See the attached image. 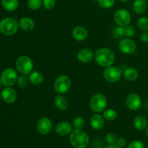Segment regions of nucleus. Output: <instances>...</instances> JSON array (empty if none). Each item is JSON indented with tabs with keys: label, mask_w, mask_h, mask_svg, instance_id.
Wrapping results in <instances>:
<instances>
[{
	"label": "nucleus",
	"mask_w": 148,
	"mask_h": 148,
	"mask_svg": "<svg viewBox=\"0 0 148 148\" xmlns=\"http://www.w3.org/2000/svg\"><path fill=\"white\" fill-rule=\"evenodd\" d=\"M95 60L101 67H108L114 63L116 59L115 53L111 49L103 47L98 49L95 53Z\"/></svg>",
	"instance_id": "obj_1"
},
{
	"label": "nucleus",
	"mask_w": 148,
	"mask_h": 148,
	"mask_svg": "<svg viewBox=\"0 0 148 148\" xmlns=\"http://www.w3.org/2000/svg\"><path fill=\"white\" fill-rule=\"evenodd\" d=\"M69 143L75 148H86L90 143L88 134L82 130L75 129L69 134Z\"/></svg>",
	"instance_id": "obj_2"
},
{
	"label": "nucleus",
	"mask_w": 148,
	"mask_h": 148,
	"mask_svg": "<svg viewBox=\"0 0 148 148\" xmlns=\"http://www.w3.org/2000/svg\"><path fill=\"white\" fill-rule=\"evenodd\" d=\"M15 66L17 70L21 75H28L33 71L34 64L29 56L23 55L17 59L15 62Z\"/></svg>",
	"instance_id": "obj_3"
},
{
	"label": "nucleus",
	"mask_w": 148,
	"mask_h": 148,
	"mask_svg": "<svg viewBox=\"0 0 148 148\" xmlns=\"http://www.w3.org/2000/svg\"><path fill=\"white\" fill-rule=\"evenodd\" d=\"M89 104L90 108L92 111L100 114L106 109L108 100L103 94L97 93L90 98Z\"/></svg>",
	"instance_id": "obj_4"
},
{
	"label": "nucleus",
	"mask_w": 148,
	"mask_h": 148,
	"mask_svg": "<svg viewBox=\"0 0 148 148\" xmlns=\"http://www.w3.org/2000/svg\"><path fill=\"white\" fill-rule=\"evenodd\" d=\"M18 28V23L13 18L7 17L0 21V32L5 36H13L17 33Z\"/></svg>",
	"instance_id": "obj_5"
},
{
	"label": "nucleus",
	"mask_w": 148,
	"mask_h": 148,
	"mask_svg": "<svg viewBox=\"0 0 148 148\" xmlns=\"http://www.w3.org/2000/svg\"><path fill=\"white\" fill-rule=\"evenodd\" d=\"M72 86L70 77L66 75H59L56 78L53 83V88L56 92L59 94H64L69 92Z\"/></svg>",
	"instance_id": "obj_6"
},
{
	"label": "nucleus",
	"mask_w": 148,
	"mask_h": 148,
	"mask_svg": "<svg viewBox=\"0 0 148 148\" xmlns=\"http://www.w3.org/2000/svg\"><path fill=\"white\" fill-rule=\"evenodd\" d=\"M114 20L117 25L125 27L131 23L132 16L128 10L121 8L115 12L114 14Z\"/></svg>",
	"instance_id": "obj_7"
},
{
	"label": "nucleus",
	"mask_w": 148,
	"mask_h": 148,
	"mask_svg": "<svg viewBox=\"0 0 148 148\" xmlns=\"http://www.w3.org/2000/svg\"><path fill=\"white\" fill-rule=\"evenodd\" d=\"M103 77L107 82L114 83L116 82L121 79L122 72L121 69L116 66H110L108 67H106L103 71Z\"/></svg>",
	"instance_id": "obj_8"
},
{
	"label": "nucleus",
	"mask_w": 148,
	"mask_h": 148,
	"mask_svg": "<svg viewBox=\"0 0 148 148\" xmlns=\"http://www.w3.org/2000/svg\"><path fill=\"white\" fill-rule=\"evenodd\" d=\"M1 82L7 87H11L17 82L18 76L17 72L12 68H7L3 71L1 75Z\"/></svg>",
	"instance_id": "obj_9"
},
{
	"label": "nucleus",
	"mask_w": 148,
	"mask_h": 148,
	"mask_svg": "<svg viewBox=\"0 0 148 148\" xmlns=\"http://www.w3.org/2000/svg\"><path fill=\"white\" fill-rule=\"evenodd\" d=\"M119 49L125 54H132L137 49V44L132 39L130 38H122L119 42Z\"/></svg>",
	"instance_id": "obj_10"
},
{
	"label": "nucleus",
	"mask_w": 148,
	"mask_h": 148,
	"mask_svg": "<svg viewBox=\"0 0 148 148\" xmlns=\"http://www.w3.org/2000/svg\"><path fill=\"white\" fill-rule=\"evenodd\" d=\"M51 120L48 117H42L38 121L36 124V130L37 132L41 135H46L49 134L52 130Z\"/></svg>",
	"instance_id": "obj_11"
},
{
	"label": "nucleus",
	"mask_w": 148,
	"mask_h": 148,
	"mask_svg": "<svg viewBox=\"0 0 148 148\" xmlns=\"http://www.w3.org/2000/svg\"><path fill=\"white\" fill-rule=\"evenodd\" d=\"M142 105V100L140 95L135 92H132L126 98V106L130 111H137Z\"/></svg>",
	"instance_id": "obj_12"
},
{
	"label": "nucleus",
	"mask_w": 148,
	"mask_h": 148,
	"mask_svg": "<svg viewBox=\"0 0 148 148\" xmlns=\"http://www.w3.org/2000/svg\"><path fill=\"white\" fill-rule=\"evenodd\" d=\"M1 98L2 100L8 104H12L16 101L17 98V93L15 90L11 87H7L4 88L1 92Z\"/></svg>",
	"instance_id": "obj_13"
},
{
	"label": "nucleus",
	"mask_w": 148,
	"mask_h": 148,
	"mask_svg": "<svg viewBox=\"0 0 148 148\" xmlns=\"http://www.w3.org/2000/svg\"><path fill=\"white\" fill-rule=\"evenodd\" d=\"M55 132L58 135L65 137L71 134L72 132V125L68 121H61L55 127Z\"/></svg>",
	"instance_id": "obj_14"
},
{
	"label": "nucleus",
	"mask_w": 148,
	"mask_h": 148,
	"mask_svg": "<svg viewBox=\"0 0 148 148\" xmlns=\"http://www.w3.org/2000/svg\"><path fill=\"white\" fill-rule=\"evenodd\" d=\"M94 57H95V55H94L92 51L90 49H81L77 54V58L78 61L83 64L89 63L92 60Z\"/></svg>",
	"instance_id": "obj_15"
},
{
	"label": "nucleus",
	"mask_w": 148,
	"mask_h": 148,
	"mask_svg": "<svg viewBox=\"0 0 148 148\" xmlns=\"http://www.w3.org/2000/svg\"><path fill=\"white\" fill-rule=\"evenodd\" d=\"M105 119L103 116L95 113L90 118V126L95 130H101L105 126Z\"/></svg>",
	"instance_id": "obj_16"
},
{
	"label": "nucleus",
	"mask_w": 148,
	"mask_h": 148,
	"mask_svg": "<svg viewBox=\"0 0 148 148\" xmlns=\"http://www.w3.org/2000/svg\"><path fill=\"white\" fill-rule=\"evenodd\" d=\"M72 36L75 40L77 41H83L88 36V32L83 26H77L72 30Z\"/></svg>",
	"instance_id": "obj_17"
},
{
	"label": "nucleus",
	"mask_w": 148,
	"mask_h": 148,
	"mask_svg": "<svg viewBox=\"0 0 148 148\" xmlns=\"http://www.w3.org/2000/svg\"><path fill=\"white\" fill-rule=\"evenodd\" d=\"M19 27L23 30L25 31H30V30H33L36 25L35 21L30 17H24L20 20L18 23Z\"/></svg>",
	"instance_id": "obj_18"
},
{
	"label": "nucleus",
	"mask_w": 148,
	"mask_h": 148,
	"mask_svg": "<svg viewBox=\"0 0 148 148\" xmlns=\"http://www.w3.org/2000/svg\"><path fill=\"white\" fill-rule=\"evenodd\" d=\"M54 105L59 111H66L69 107V101L63 95L59 94L55 96Z\"/></svg>",
	"instance_id": "obj_19"
},
{
	"label": "nucleus",
	"mask_w": 148,
	"mask_h": 148,
	"mask_svg": "<svg viewBox=\"0 0 148 148\" xmlns=\"http://www.w3.org/2000/svg\"><path fill=\"white\" fill-rule=\"evenodd\" d=\"M133 124L136 130H137L138 131H143V130H146V128L147 127L148 121L145 116L143 115H138L134 118Z\"/></svg>",
	"instance_id": "obj_20"
},
{
	"label": "nucleus",
	"mask_w": 148,
	"mask_h": 148,
	"mask_svg": "<svg viewBox=\"0 0 148 148\" xmlns=\"http://www.w3.org/2000/svg\"><path fill=\"white\" fill-rule=\"evenodd\" d=\"M147 3L146 0H134L132 4L133 11L137 14H142L147 10Z\"/></svg>",
	"instance_id": "obj_21"
},
{
	"label": "nucleus",
	"mask_w": 148,
	"mask_h": 148,
	"mask_svg": "<svg viewBox=\"0 0 148 148\" xmlns=\"http://www.w3.org/2000/svg\"><path fill=\"white\" fill-rule=\"evenodd\" d=\"M29 82L34 85H40L44 82V76L38 71H33L29 75Z\"/></svg>",
	"instance_id": "obj_22"
},
{
	"label": "nucleus",
	"mask_w": 148,
	"mask_h": 148,
	"mask_svg": "<svg viewBox=\"0 0 148 148\" xmlns=\"http://www.w3.org/2000/svg\"><path fill=\"white\" fill-rule=\"evenodd\" d=\"M123 77L129 82H134L139 77V72L136 69L132 67L127 68L123 72Z\"/></svg>",
	"instance_id": "obj_23"
},
{
	"label": "nucleus",
	"mask_w": 148,
	"mask_h": 148,
	"mask_svg": "<svg viewBox=\"0 0 148 148\" xmlns=\"http://www.w3.org/2000/svg\"><path fill=\"white\" fill-rule=\"evenodd\" d=\"M1 4L5 10L8 12H14L19 5L18 0H1Z\"/></svg>",
	"instance_id": "obj_24"
},
{
	"label": "nucleus",
	"mask_w": 148,
	"mask_h": 148,
	"mask_svg": "<svg viewBox=\"0 0 148 148\" xmlns=\"http://www.w3.org/2000/svg\"><path fill=\"white\" fill-rule=\"evenodd\" d=\"M103 117L106 120L108 121H113L116 119L117 113L115 110L112 108H108L103 111Z\"/></svg>",
	"instance_id": "obj_25"
},
{
	"label": "nucleus",
	"mask_w": 148,
	"mask_h": 148,
	"mask_svg": "<svg viewBox=\"0 0 148 148\" xmlns=\"http://www.w3.org/2000/svg\"><path fill=\"white\" fill-rule=\"evenodd\" d=\"M112 35L114 38L121 39L125 36L124 33V27L121 26L116 25L112 30Z\"/></svg>",
	"instance_id": "obj_26"
},
{
	"label": "nucleus",
	"mask_w": 148,
	"mask_h": 148,
	"mask_svg": "<svg viewBox=\"0 0 148 148\" xmlns=\"http://www.w3.org/2000/svg\"><path fill=\"white\" fill-rule=\"evenodd\" d=\"M27 7L32 10H37L43 5V0H27Z\"/></svg>",
	"instance_id": "obj_27"
},
{
	"label": "nucleus",
	"mask_w": 148,
	"mask_h": 148,
	"mask_svg": "<svg viewBox=\"0 0 148 148\" xmlns=\"http://www.w3.org/2000/svg\"><path fill=\"white\" fill-rule=\"evenodd\" d=\"M85 125V121L84 118H82V116L76 117L72 121V126L75 129H77V130H82V128H84Z\"/></svg>",
	"instance_id": "obj_28"
},
{
	"label": "nucleus",
	"mask_w": 148,
	"mask_h": 148,
	"mask_svg": "<svg viewBox=\"0 0 148 148\" xmlns=\"http://www.w3.org/2000/svg\"><path fill=\"white\" fill-rule=\"evenodd\" d=\"M137 26L143 31L148 30V18L147 17H141L137 20Z\"/></svg>",
	"instance_id": "obj_29"
},
{
	"label": "nucleus",
	"mask_w": 148,
	"mask_h": 148,
	"mask_svg": "<svg viewBox=\"0 0 148 148\" xmlns=\"http://www.w3.org/2000/svg\"><path fill=\"white\" fill-rule=\"evenodd\" d=\"M116 0H98V3L101 7L103 9H110L115 4Z\"/></svg>",
	"instance_id": "obj_30"
},
{
	"label": "nucleus",
	"mask_w": 148,
	"mask_h": 148,
	"mask_svg": "<svg viewBox=\"0 0 148 148\" xmlns=\"http://www.w3.org/2000/svg\"><path fill=\"white\" fill-rule=\"evenodd\" d=\"M29 78L27 77V75H22L20 77H18V79H17V83L18 85V86L21 88H24L25 87H27V84H28Z\"/></svg>",
	"instance_id": "obj_31"
},
{
	"label": "nucleus",
	"mask_w": 148,
	"mask_h": 148,
	"mask_svg": "<svg viewBox=\"0 0 148 148\" xmlns=\"http://www.w3.org/2000/svg\"><path fill=\"white\" fill-rule=\"evenodd\" d=\"M124 27V33H125V36H127L128 38L133 37V36L135 35L136 33V30L135 27L133 25H128L125 26Z\"/></svg>",
	"instance_id": "obj_32"
},
{
	"label": "nucleus",
	"mask_w": 148,
	"mask_h": 148,
	"mask_svg": "<svg viewBox=\"0 0 148 148\" xmlns=\"http://www.w3.org/2000/svg\"><path fill=\"white\" fill-rule=\"evenodd\" d=\"M105 140L106 142L108 145H114L116 143L118 138H117V136L114 133L111 132L106 134Z\"/></svg>",
	"instance_id": "obj_33"
},
{
	"label": "nucleus",
	"mask_w": 148,
	"mask_h": 148,
	"mask_svg": "<svg viewBox=\"0 0 148 148\" xmlns=\"http://www.w3.org/2000/svg\"><path fill=\"white\" fill-rule=\"evenodd\" d=\"M56 5V0H43V6L46 10H51Z\"/></svg>",
	"instance_id": "obj_34"
},
{
	"label": "nucleus",
	"mask_w": 148,
	"mask_h": 148,
	"mask_svg": "<svg viewBox=\"0 0 148 148\" xmlns=\"http://www.w3.org/2000/svg\"><path fill=\"white\" fill-rule=\"evenodd\" d=\"M127 148H145V145L140 140H134L128 145Z\"/></svg>",
	"instance_id": "obj_35"
},
{
	"label": "nucleus",
	"mask_w": 148,
	"mask_h": 148,
	"mask_svg": "<svg viewBox=\"0 0 148 148\" xmlns=\"http://www.w3.org/2000/svg\"><path fill=\"white\" fill-rule=\"evenodd\" d=\"M116 144V145L119 146V147L123 148L127 145V140H126V139L123 138V137H120V138H119L118 140H117Z\"/></svg>",
	"instance_id": "obj_36"
},
{
	"label": "nucleus",
	"mask_w": 148,
	"mask_h": 148,
	"mask_svg": "<svg viewBox=\"0 0 148 148\" xmlns=\"http://www.w3.org/2000/svg\"><path fill=\"white\" fill-rule=\"evenodd\" d=\"M140 40L143 43H147L148 42V32L143 31L140 35Z\"/></svg>",
	"instance_id": "obj_37"
},
{
	"label": "nucleus",
	"mask_w": 148,
	"mask_h": 148,
	"mask_svg": "<svg viewBox=\"0 0 148 148\" xmlns=\"http://www.w3.org/2000/svg\"><path fill=\"white\" fill-rule=\"evenodd\" d=\"M105 148H121V147L117 146L116 144H114V145H107Z\"/></svg>",
	"instance_id": "obj_38"
},
{
	"label": "nucleus",
	"mask_w": 148,
	"mask_h": 148,
	"mask_svg": "<svg viewBox=\"0 0 148 148\" xmlns=\"http://www.w3.org/2000/svg\"><path fill=\"white\" fill-rule=\"evenodd\" d=\"M119 1H121V2L126 3V2H128V1H130V0H119Z\"/></svg>",
	"instance_id": "obj_39"
},
{
	"label": "nucleus",
	"mask_w": 148,
	"mask_h": 148,
	"mask_svg": "<svg viewBox=\"0 0 148 148\" xmlns=\"http://www.w3.org/2000/svg\"><path fill=\"white\" fill-rule=\"evenodd\" d=\"M146 134H147V137H148V126L147 128H146Z\"/></svg>",
	"instance_id": "obj_40"
},
{
	"label": "nucleus",
	"mask_w": 148,
	"mask_h": 148,
	"mask_svg": "<svg viewBox=\"0 0 148 148\" xmlns=\"http://www.w3.org/2000/svg\"><path fill=\"white\" fill-rule=\"evenodd\" d=\"M1 83H2V82H1V79H0V87H1Z\"/></svg>",
	"instance_id": "obj_41"
},
{
	"label": "nucleus",
	"mask_w": 148,
	"mask_h": 148,
	"mask_svg": "<svg viewBox=\"0 0 148 148\" xmlns=\"http://www.w3.org/2000/svg\"><path fill=\"white\" fill-rule=\"evenodd\" d=\"M0 101H1V96H0Z\"/></svg>",
	"instance_id": "obj_42"
},
{
	"label": "nucleus",
	"mask_w": 148,
	"mask_h": 148,
	"mask_svg": "<svg viewBox=\"0 0 148 148\" xmlns=\"http://www.w3.org/2000/svg\"><path fill=\"white\" fill-rule=\"evenodd\" d=\"M147 148H148V147H147Z\"/></svg>",
	"instance_id": "obj_43"
}]
</instances>
